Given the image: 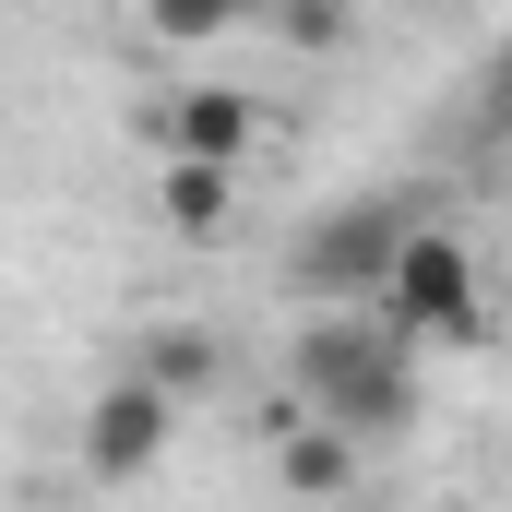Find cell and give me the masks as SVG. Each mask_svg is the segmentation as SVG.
Returning a JSON list of instances; mask_svg holds the SVG:
<instances>
[{"label": "cell", "mask_w": 512, "mask_h": 512, "mask_svg": "<svg viewBox=\"0 0 512 512\" xmlns=\"http://www.w3.org/2000/svg\"><path fill=\"white\" fill-rule=\"evenodd\" d=\"M131 382H155L167 405H191V393H215V382H227V346H215L203 322H155V334L131 346Z\"/></svg>", "instance_id": "6"}, {"label": "cell", "mask_w": 512, "mask_h": 512, "mask_svg": "<svg viewBox=\"0 0 512 512\" xmlns=\"http://www.w3.org/2000/svg\"><path fill=\"white\" fill-rule=\"evenodd\" d=\"M441 512H477V501H441Z\"/></svg>", "instance_id": "11"}, {"label": "cell", "mask_w": 512, "mask_h": 512, "mask_svg": "<svg viewBox=\"0 0 512 512\" xmlns=\"http://www.w3.org/2000/svg\"><path fill=\"white\" fill-rule=\"evenodd\" d=\"M405 227H417V203H346V215H322V227L286 251V286L370 310V286H382V262H393V239H405Z\"/></svg>", "instance_id": "3"}, {"label": "cell", "mask_w": 512, "mask_h": 512, "mask_svg": "<svg viewBox=\"0 0 512 512\" xmlns=\"http://www.w3.org/2000/svg\"><path fill=\"white\" fill-rule=\"evenodd\" d=\"M286 382H298V417L346 429L358 453L393 441V429H417V346L382 334L370 310H346V298H322V322H298Z\"/></svg>", "instance_id": "1"}, {"label": "cell", "mask_w": 512, "mask_h": 512, "mask_svg": "<svg viewBox=\"0 0 512 512\" xmlns=\"http://www.w3.org/2000/svg\"><path fill=\"white\" fill-rule=\"evenodd\" d=\"M370 322H382V334H405L417 358H429V346H477V334H489V298H477V251H465L453 227H429V215H417V227L393 239L382 286H370Z\"/></svg>", "instance_id": "2"}, {"label": "cell", "mask_w": 512, "mask_h": 512, "mask_svg": "<svg viewBox=\"0 0 512 512\" xmlns=\"http://www.w3.org/2000/svg\"><path fill=\"white\" fill-rule=\"evenodd\" d=\"M167 429H179V405H167L155 382H131V370H120V382L84 405V477H96V489L155 477V465H167Z\"/></svg>", "instance_id": "4"}, {"label": "cell", "mask_w": 512, "mask_h": 512, "mask_svg": "<svg viewBox=\"0 0 512 512\" xmlns=\"http://www.w3.org/2000/svg\"><path fill=\"white\" fill-rule=\"evenodd\" d=\"M155 48H227L239 24H262V0H143Z\"/></svg>", "instance_id": "9"}, {"label": "cell", "mask_w": 512, "mask_h": 512, "mask_svg": "<svg viewBox=\"0 0 512 512\" xmlns=\"http://www.w3.org/2000/svg\"><path fill=\"white\" fill-rule=\"evenodd\" d=\"M346 477H358V441H346V429H322V417H298V429L274 441V489H286V501H334Z\"/></svg>", "instance_id": "8"}, {"label": "cell", "mask_w": 512, "mask_h": 512, "mask_svg": "<svg viewBox=\"0 0 512 512\" xmlns=\"http://www.w3.org/2000/svg\"><path fill=\"white\" fill-rule=\"evenodd\" d=\"M227 203H239V167H203V155H167V167H155L167 239H227Z\"/></svg>", "instance_id": "7"}, {"label": "cell", "mask_w": 512, "mask_h": 512, "mask_svg": "<svg viewBox=\"0 0 512 512\" xmlns=\"http://www.w3.org/2000/svg\"><path fill=\"white\" fill-rule=\"evenodd\" d=\"M262 12H274L286 48H334V36H346V0H262Z\"/></svg>", "instance_id": "10"}, {"label": "cell", "mask_w": 512, "mask_h": 512, "mask_svg": "<svg viewBox=\"0 0 512 512\" xmlns=\"http://www.w3.org/2000/svg\"><path fill=\"white\" fill-rule=\"evenodd\" d=\"M262 143V108L239 84H179L167 108H155V155H203V167H251Z\"/></svg>", "instance_id": "5"}]
</instances>
